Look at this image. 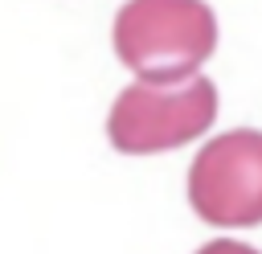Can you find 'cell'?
Masks as SVG:
<instances>
[{"label":"cell","instance_id":"1","mask_svg":"<svg viewBox=\"0 0 262 254\" xmlns=\"http://www.w3.org/2000/svg\"><path fill=\"white\" fill-rule=\"evenodd\" d=\"M217 45L205 0H127L115 16V53L139 82H184Z\"/></svg>","mask_w":262,"mask_h":254},{"label":"cell","instance_id":"2","mask_svg":"<svg viewBox=\"0 0 262 254\" xmlns=\"http://www.w3.org/2000/svg\"><path fill=\"white\" fill-rule=\"evenodd\" d=\"M217 119V86L201 74L184 82H131L106 119V135L127 156L168 152L205 135Z\"/></svg>","mask_w":262,"mask_h":254},{"label":"cell","instance_id":"3","mask_svg":"<svg viewBox=\"0 0 262 254\" xmlns=\"http://www.w3.org/2000/svg\"><path fill=\"white\" fill-rule=\"evenodd\" d=\"M188 201L209 225L262 221V131L237 127L209 139L188 168Z\"/></svg>","mask_w":262,"mask_h":254},{"label":"cell","instance_id":"4","mask_svg":"<svg viewBox=\"0 0 262 254\" xmlns=\"http://www.w3.org/2000/svg\"><path fill=\"white\" fill-rule=\"evenodd\" d=\"M196 254H258L254 246H246V242H229V238H217V242H205Z\"/></svg>","mask_w":262,"mask_h":254}]
</instances>
